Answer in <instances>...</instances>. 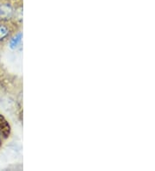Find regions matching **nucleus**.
I'll return each instance as SVG.
<instances>
[{
    "label": "nucleus",
    "mask_w": 155,
    "mask_h": 171,
    "mask_svg": "<svg viewBox=\"0 0 155 171\" xmlns=\"http://www.w3.org/2000/svg\"><path fill=\"white\" fill-rule=\"evenodd\" d=\"M12 14V10L11 6L3 5L0 7V16L4 18H9L11 17Z\"/></svg>",
    "instance_id": "nucleus-1"
},
{
    "label": "nucleus",
    "mask_w": 155,
    "mask_h": 171,
    "mask_svg": "<svg viewBox=\"0 0 155 171\" xmlns=\"http://www.w3.org/2000/svg\"><path fill=\"white\" fill-rule=\"evenodd\" d=\"M22 40V34H18L16 37H14L10 43V47L11 48H16L20 43H21Z\"/></svg>",
    "instance_id": "nucleus-2"
},
{
    "label": "nucleus",
    "mask_w": 155,
    "mask_h": 171,
    "mask_svg": "<svg viewBox=\"0 0 155 171\" xmlns=\"http://www.w3.org/2000/svg\"><path fill=\"white\" fill-rule=\"evenodd\" d=\"M9 35V30L5 25H0V40H3Z\"/></svg>",
    "instance_id": "nucleus-3"
}]
</instances>
